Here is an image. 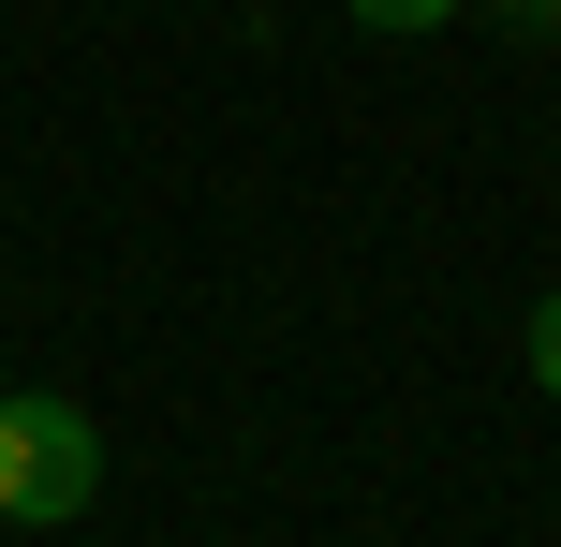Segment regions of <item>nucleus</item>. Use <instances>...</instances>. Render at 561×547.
Listing matches in <instances>:
<instances>
[{
  "label": "nucleus",
  "instance_id": "1",
  "mask_svg": "<svg viewBox=\"0 0 561 547\" xmlns=\"http://www.w3.org/2000/svg\"><path fill=\"white\" fill-rule=\"evenodd\" d=\"M104 503V430H89V400H59V385H15L0 400V518L15 533H59Z\"/></svg>",
  "mask_w": 561,
  "mask_h": 547
},
{
  "label": "nucleus",
  "instance_id": "2",
  "mask_svg": "<svg viewBox=\"0 0 561 547\" xmlns=\"http://www.w3.org/2000/svg\"><path fill=\"white\" fill-rule=\"evenodd\" d=\"M340 15H355V30H385V45H414V30H458L473 0H340Z\"/></svg>",
  "mask_w": 561,
  "mask_h": 547
},
{
  "label": "nucleus",
  "instance_id": "4",
  "mask_svg": "<svg viewBox=\"0 0 561 547\" xmlns=\"http://www.w3.org/2000/svg\"><path fill=\"white\" fill-rule=\"evenodd\" d=\"M533 385H547V400H561V282L533 296Z\"/></svg>",
  "mask_w": 561,
  "mask_h": 547
},
{
  "label": "nucleus",
  "instance_id": "3",
  "mask_svg": "<svg viewBox=\"0 0 561 547\" xmlns=\"http://www.w3.org/2000/svg\"><path fill=\"white\" fill-rule=\"evenodd\" d=\"M488 30H517V45H561V0H473Z\"/></svg>",
  "mask_w": 561,
  "mask_h": 547
}]
</instances>
